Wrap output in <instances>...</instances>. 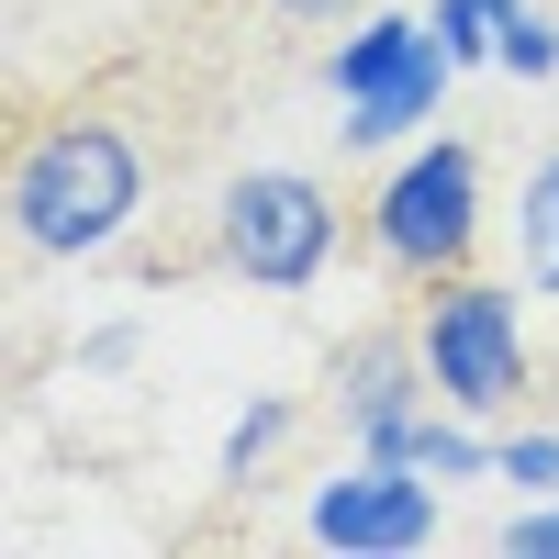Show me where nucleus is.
<instances>
[{
	"mask_svg": "<svg viewBox=\"0 0 559 559\" xmlns=\"http://www.w3.org/2000/svg\"><path fill=\"white\" fill-rule=\"evenodd\" d=\"M369 236H381V258L414 269V280L471 269V247H481V157L459 146V134L414 146V157L392 168V191L369 202Z\"/></svg>",
	"mask_w": 559,
	"mask_h": 559,
	"instance_id": "obj_5",
	"label": "nucleus"
},
{
	"mask_svg": "<svg viewBox=\"0 0 559 559\" xmlns=\"http://www.w3.org/2000/svg\"><path fill=\"white\" fill-rule=\"evenodd\" d=\"M213 247L236 280H258V292H313L324 258H336V202H324V179L302 168H247L236 191H224L213 213Z\"/></svg>",
	"mask_w": 559,
	"mask_h": 559,
	"instance_id": "obj_4",
	"label": "nucleus"
},
{
	"mask_svg": "<svg viewBox=\"0 0 559 559\" xmlns=\"http://www.w3.org/2000/svg\"><path fill=\"white\" fill-rule=\"evenodd\" d=\"M426 347L414 336H358L347 358H336V414H347V437L369 448V459H392V437L426 414Z\"/></svg>",
	"mask_w": 559,
	"mask_h": 559,
	"instance_id": "obj_7",
	"label": "nucleus"
},
{
	"mask_svg": "<svg viewBox=\"0 0 559 559\" xmlns=\"http://www.w3.org/2000/svg\"><path fill=\"white\" fill-rule=\"evenodd\" d=\"M426 23H437V45H448L459 68H481V57H492V0H437Z\"/></svg>",
	"mask_w": 559,
	"mask_h": 559,
	"instance_id": "obj_12",
	"label": "nucleus"
},
{
	"mask_svg": "<svg viewBox=\"0 0 559 559\" xmlns=\"http://www.w3.org/2000/svg\"><path fill=\"white\" fill-rule=\"evenodd\" d=\"M515 236H526V292H548V302H559V157H537Z\"/></svg>",
	"mask_w": 559,
	"mask_h": 559,
	"instance_id": "obj_10",
	"label": "nucleus"
},
{
	"mask_svg": "<svg viewBox=\"0 0 559 559\" xmlns=\"http://www.w3.org/2000/svg\"><path fill=\"white\" fill-rule=\"evenodd\" d=\"M336 102H347V146H403L414 123L448 102L459 57L437 45V23H403V12H358V34L336 45Z\"/></svg>",
	"mask_w": 559,
	"mask_h": 559,
	"instance_id": "obj_3",
	"label": "nucleus"
},
{
	"mask_svg": "<svg viewBox=\"0 0 559 559\" xmlns=\"http://www.w3.org/2000/svg\"><path fill=\"white\" fill-rule=\"evenodd\" d=\"M492 68H515V79H559V23L537 12V0H492Z\"/></svg>",
	"mask_w": 559,
	"mask_h": 559,
	"instance_id": "obj_9",
	"label": "nucleus"
},
{
	"mask_svg": "<svg viewBox=\"0 0 559 559\" xmlns=\"http://www.w3.org/2000/svg\"><path fill=\"white\" fill-rule=\"evenodd\" d=\"M146 213V146L123 123H45L12 157V236L34 258H102Z\"/></svg>",
	"mask_w": 559,
	"mask_h": 559,
	"instance_id": "obj_1",
	"label": "nucleus"
},
{
	"mask_svg": "<svg viewBox=\"0 0 559 559\" xmlns=\"http://www.w3.org/2000/svg\"><path fill=\"white\" fill-rule=\"evenodd\" d=\"M503 548H515V559H559V492H537L526 515L503 526Z\"/></svg>",
	"mask_w": 559,
	"mask_h": 559,
	"instance_id": "obj_14",
	"label": "nucleus"
},
{
	"mask_svg": "<svg viewBox=\"0 0 559 559\" xmlns=\"http://www.w3.org/2000/svg\"><path fill=\"white\" fill-rule=\"evenodd\" d=\"M280 437H292V403H280V392H258V403L236 414V426H224V459H213V481H258V459H269Z\"/></svg>",
	"mask_w": 559,
	"mask_h": 559,
	"instance_id": "obj_11",
	"label": "nucleus"
},
{
	"mask_svg": "<svg viewBox=\"0 0 559 559\" xmlns=\"http://www.w3.org/2000/svg\"><path fill=\"white\" fill-rule=\"evenodd\" d=\"M392 459H414V471H437V481H481L492 471V448L471 426H448V414H414V426L392 437Z\"/></svg>",
	"mask_w": 559,
	"mask_h": 559,
	"instance_id": "obj_8",
	"label": "nucleus"
},
{
	"mask_svg": "<svg viewBox=\"0 0 559 559\" xmlns=\"http://www.w3.org/2000/svg\"><path fill=\"white\" fill-rule=\"evenodd\" d=\"M414 347H426V381H437L448 414H503L526 392V313H515V292H492V280H471V269L426 280Z\"/></svg>",
	"mask_w": 559,
	"mask_h": 559,
	"instance_id": "obj_2",
	"label": "nucleus"
},
{
	"mask_svg": "<svg viewBox=\"0 0 559 559\" xmlns=\"http://www.w3.org/2000/svg\"><path fill=\"white\" fill-rule=\"evenodd\" d=\"M79 358H90V369H123V358H134V324H102V336H90Z\"/></svg>",
	"mask_w": 559,
	"mask_h": 559,
	"instance_id": "obj_15",
	"label": "nucleus"
},
{
	"mask_svg": "<svg viewBox=\"0 0 559 559\" xmlns=\"http://www.w3.org/2000/svg\"><path fill=\"white\" fill-rule=\"evenodd\" d=\"M492 471H503V481H526V503L559 492V437H503V448H492Z\"/></svg>",
	"mask_w": 559,
	"mask_h": 559,
	"instance_id": "obj_13",
	"label": "nucleus"
},
{
	"mask_svg": "<svg viewBox=\"0 0 559 559\" xmlns=\"http://www.w3.org/2000/svg\"><path fill=\"white\" fill-rule=\"evenodd\" d=\"M280 12H292V23H358L369 0H280Z\"/></svg>",
	"mask_w": 559,
	"mask_h": 559,
	"instance_id": "obj_16",
	"label": "nucleus"
},
{
	"mask_svg": "<svg viewBox=\"0 0 559 559\" xmlns=\"http://www.w3.org/2000/svg\"><path fill=\"white\" fill-rule=\"evenodd\" d=\"M313 537L347 548V559H403V548H426V537H437V471L358 448V471H336V481L313 492Z\"/></svg>",
	"mask_w": 559,
	"mask_h": 559,
	"instance_id": "obj_6",
	"label": "nucleus"
}]
</instances>
